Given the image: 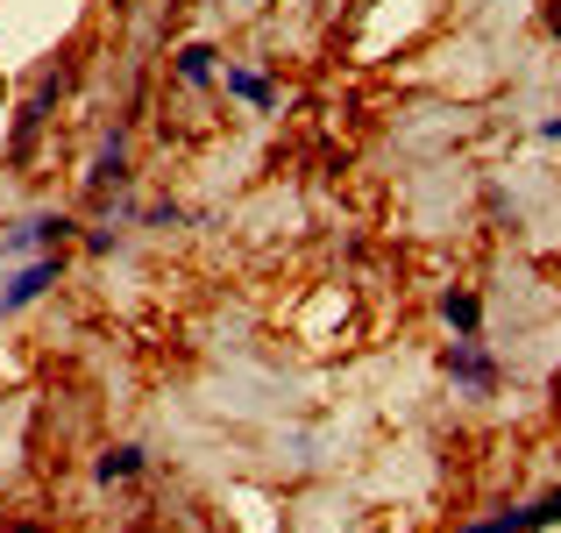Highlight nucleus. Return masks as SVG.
Returning <instances> with one entry per match:
<instances>
[{
  "label": "nucleus",
  "instance_id": "nucleus-1",
  "mask_svg": "<svg viewBox=\"0 0 561 533\" xmlns=\"http://www.w3.org/2000/svg\"><path fill=\"white\" fill-rule=\"evenodd\" d=\"M50 285H65V257H28V263H14V271L0 277V320L28 314L36 299H50Z\"/></svg>",
  "mask_w": 561,
  "mask_h": 533
},
{
  "label": "nucleus",
  "instance_id": "nucleus-2",
  "mask_svg": "<svg viewBox=\"0 0 561 533\" xmlns=\"http://www.w3.org/2000/svg\"><path fill=\"white\" fill-rule=\"evenodd\" d=\"M440 370H448V384L462 398H491L497 392V355L477 342V334H455L448 349H440Z\"/></svg>",
  "mask_w": 561,
  "mask_h": 533
},
{
  "label": "nucleus",
  "instance_id": "nucleus-3",
  "mask_svg": "<svg viewBox=\"0 0 561 533\" xmlns=\"http://www.w3.org/2000/svg\"><path fill=\"white\" fill-rule=\"evenodd\" d=\"M71 228H79L71 214H22L0 228V257H57L71 242Z\"/></svg>",
  "mask_w": 561,
  "mask_h": 533
},
{
  "label": "nucleus",
  "instance_id": "nucleus-4",
  "mask_svg": "<svg viewBox=\"0 0 561 533\" xmlns=\"http://www.w3.org/2000/svg\"><path fill=\"white\" fill-rule=\"evenodd\" d=\"M57 93H65V71H57V65H50V71H43V79H36V93H28V100H22V107H14V122H8V150H14V157H22V150H28V136H36V128H43V122H50V107H57Z\"/></svg>",
  "mask_w": 561,
  "mask_h": 533
},
{
  "label": "nucleus",
  "instance_id": "nucleus-5",
  "mask_svg": "<svg viewBox=\"0 0 561 533\" xmlns=\"http://www.w3.org/2000/svg\"><path fill=\"white\" fill-rule=\"evenodd\" d=\"M220 86H228L234 100H249L256 114H277V107H285V93H277V86L263 79L256 65H220Z\"/></svg>",
  "mask_w": 561,
  "mask_h": 533
},
{
  "label": "nucleus",
  "instance_id": "nucleus-6",
  "mask_svg": "<svg viewBox=\"0 0 561 533\" xmlns=\"http://www.w3.org/2000/svg\"><path fill=\"white\" fill-rule=\"evenodd\" d=\"M440 320H448V334H477L483 328V299L469 285H448L440 292Z\"/></svg>",
  "mask_w": 561,
  "mask_h": 533
},
{
  "label": "nucleus",
  "instance_id": "nucleus-7",
  "mask_svg": "<svg viewBox=\"0 0 561 533\" xmlns=\"http://www.w3.org/2000/svg\"><path fill=\"white\" fill-rule=\"evenodd\" d=\"M142 463H150V455H142L136 441H114V449H100L93 477H100V484H128V477H142Z\"/></svg>",
  "mask_w": 561,
  "mask_h": 533
},
{
  "label": "nucleus",
  "instance_id": "nucleus-8",
  "mask_svg": "<svg viewBox=\"0 0 561 533\" xmlns=\"http://www.w3.org/2000/svg\"><path fill=\"white\" fill-rule=\"evenodd\" d=\"M128 178V136L114 128L107 143H100V157H93V171H85V185H122Z\"/></svg>",
  "mask_w": 561,
  "mask_h": 533
},
{
  "label": "nucleus",
  "instance_id": "nucleus-9",
  "mask_svg": "<svg viewBox=\"0 0 561 533\" xmlns=\"http://www.w3.org/2000/svg\"><path fill=\"white\" fill-rule=\"evenodd\" d=\"M171 71H179V86H199V93L220 79V65H214V50H206V43H185V50L171 57Z\"/></svg>",
  "mask_w": 561,
  "mask_h": 533
},
{
  "label": "nucleus",
  "instance_id": "nucleus-10",
  "mask_svg": "<svg viewBox=\"0 0 561 533\" xmlns=\"http://www.w3.org/2000/svg\"><path fill=\"white\" fill-rule=\"evenodd\" d=\"M548 526H561V491L534 498V506H519V533H548Z\"/></svg>",
  "mask_w": 561,
  "mask_h": 533
},
{
  "label": "nucleus",
  "instance_id": "nucleus-11",
  "mask_svg": "<svg viewBox=\"0 0 561 533\" xmlns=\"http://www.w3.org/2000/svg\"><path fill=\"white\" fill-rule=\"evenodd\" d=\"M85 249H93V257H114V249H122V228H114V220H100V228H85Z\"/></svg>",
  "mask_w": 561,
  "mask_h": 533
},
{
  "label": "nucleus",
  "instance_id": "nucleus-12",
  "mask_svg": "<svg viewBox=\"0 0 561 533\" xmlns=\"http://www.w3.org/2000/svg\"><path fill=\"white\" fill-rule=\"evenodd\" d=\"M150 228H185V206H171V200H157V206H150Z\"/></svg>",
  "mask_w": 561,
  "mask_h": 533
},
{
  "label": "nucleus",
  "instance_id": "nucleus-13",
  "mask_svg": "<svg viewBox=\"0 0 561 533\" xmlns=\"http://www.w3.org/2000/svg\"><path fill=\"white\" fill-rule=\"evenodd\" d=\"M540 143H561V114H548V122H540Z\"/></svg>",
  "mask_w": 561,
  "mask_h": 533
},
{
  "label": "nucleus",
  "instance_id": "nucleus-14",
  "mask_svg": "<svg viewBox=\"0 0 561 533\" xmlns=\"http://www.w3.org/2000/svg\"><path fill=\"white\" fill-rule=\"evenodd\" d=\"M548 29H554V36H561V8H554V14H548Z\"/></svg>",
  "mask_w": 561,
  "mask_h": 533
},
{
  "label": "nucleus",
  "instance_id": "nucleus-15",
  "mask_svg": "<svg viewBox=\"0 0 561 533\" xmlns=\"http://www.w3.org/2000/svg\"><path fill=\"white\" fill-rule=\"evenodd\" d=\"M0 107H8V79H0Z\"/></svg>",
  "mask_w": 561,
  "mask_h": 533
}]
</instances>
